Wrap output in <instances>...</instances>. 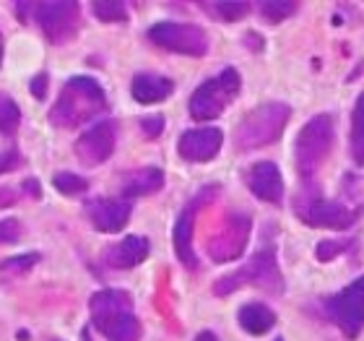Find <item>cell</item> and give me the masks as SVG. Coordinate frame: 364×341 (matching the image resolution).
<instances>
[{
    "mask_svg": "<svg viewBox=\"0 0 364 341\" xmlns=\"http://www.w3.org/2000/svg\"><path fill=\"white\" fill-rule=\"evenodd\" d=\"M91 320L107 341H138L141 323L133 313V300L120 289H102L89 303Z\"/></svg>",
    "mask_w": 364,
    "mask_h": 341,
    "instance_id": "6da1fadb",
    "label": "cell"
},
{
    "mask_svg": "<svg viewBox=\"0 0 364 341\" xmlns=\"http://www.w3.org/2000/svg\"><path fill=\"white\" fill-rule=\"evenodd\" d=\"M105 105V89L94 78L76 76L63 86L60 97H58L55 107L50 110V120L58 128H76V125H81V122L91 120L94 115L102 112Z\"/></svg>",
    "mask_w": 364,
    "mask_h": 341,
    "instance_id": "7a4b0ae2",
    "label": "cell"
},
{
    "mask_svg": "<svg viewBox=\"0 0 364 341\" xmlns=\"http://www.w3.org/2000/svg\"><path fill=\"white\" fill-rule=\"evenodd\" d=\"M289 117H291V110L284 102H266L255 107L252 112L245 115L240 128L235 130V146L240 152H252L273 144L284 133Z\"/></svg>",
    "mask_w": 364,
    "mask_h": 341,
    "instance_id": "3957f363",
    "label": "cell"
},
{
    "mask_svg": "<svg viewBox=\"0 0 364 341\" xmlns=\"http://www.w3.org/2000/svg\"><path fill=\"white\" fill-rule=\"evenodd\" d=\"M333 117L331 115H315L296 136V169L304 180H312L320 164L333 149Z\"/></svg>",
    "mask_w": 364,
    "mask_h": 341,
    "instance_id": "277c9868",
    "label": "cell"
},
{
    "mask_svg": "<svg viewBox=\"0 0 364 341\" xmlns=\"http://www.w3.org/2000/svg\"><path fill=\"white\" fill-rule=\"evenodd\" d=\"M240 86H242L240 73L235 68H224L219 76L208 78L205 84H200L193 91V97H190V115L200 122L216 120L232 105V99L240 94Z\"/></svg>",
    "mask_w": 364,
    "mask_h": 341,
    "instance_id": "5b68a950",
    "label": "cell"
},
{
    "mask_svg": "<svg viewBox=\"0 0 364 341\" xmlns=\"http://www.w3.org/2000/svg\"><path fill=\"white\" fill-rule=\"evenodd\" d=\"M326 315L341 328L346 339H357L364 328V276L351 281L338 295L326 300Z\"/></svg>",
    "mask_w": 364,
    "mask_h": 341,
    "instance_id": "8992f818",
    "label": "cell"
},
{
    "mask_svg": "<svg viewBox=\"0 0 364 341\" xmlns=\"http://www.w3.org/2000/svg\"><path fill=\"white\" fill-rule=\"evenodd\" d=\"M149 39L161 50L169 53L190 55V58H203L208 53V37L205 31L196 23H175V21H161L154 23L149 29Z\"/></svg>",
    "mask_w": 364,
    "mask_h": 341,
    "instance_id": "52a82bcc",
    "label": "cell"
},
{
    "mask_svg": "<svg viewBox=\"0 0 364 341\" xmlns=\"http://www.w3.org/2000/svg\"><path fill=\"white\" fill-rule=\"evenodd\" d=\"M34 11L39 29L45 31V37L53 45H65L78 34V23H81V11L78 3L65 0V3H37L29 6Z\"/></svg>",
    "mask_w": 364,
    "mask_h": 341,
    "instance_id": "ba28073f",
    "label": "cell"
},
{
    "mask_svg": "<svg viewBox=\"0 0 364 341\" xmlns=\"http://www.w3.org/2000/svg\"><path fill=\"white\" fill-rule=\"evenodd\" d=\"M242 284H255V287H266L268 292H279L276 287L281 284V279H279V268H276V256H273V251L258 253V256L252 258L247 266H242L240 271L219 279L213 284V292L219 297H224V295H232V292L240 289Z\"/></svg>",
    "mask_w": 364,
    "mask_h": 341,
    "instance_id": "9c48e42d",
    "label": "cell"
},
{
    "mask_svg": "<svg viewBox=\"0 0 364 341\" xmlns=\"http://www.w3.org/2000/svg\"><path fill=\"white\" fill-rule=\"evenodd\" d=\"M296 214L304 224L326 229H349L357 221V214L349 206L326 201V198H302L296 201Z\"/></svg>",
    "mask_w": 364,
    "mask_h": 341,
    "instance_id": "30bf717a",
    "label": "cell"
},
{
    "mask_svg": "<svg viewBox=\"0 0 364 341\" xmlns=\"http://www.w3.org/2000/svg\"><path fill=\"white\" fill-rule=\"evenodd\" d=\"M114 141H117V130H114L112 120L94 122L89 130H84V136L76 141V157L89 167H97L102 162H107L114 152Z\"/></svg>",
    "mask_w": 364,
    "mask_h": 341,
    "instance_id": "8fae6325",
    "label": "cell"
},
{
    "mask_svg": "<svg viewBox=\"0 0 364 341\" xmlns=\"http://www.w3.org/2000/svg\"><path fill=\"white\" fill-rule=\"evenodd\" d=\"M224 133L219 128H193L180 136L177 152L188 162H208L221 152Z\"/></svg>",
    "mask_w": 364,
    "mask_h": 341,
    "instance_id": "7c38bea8",
    "label": "cell"
},
{
    "mask_svg": "<svg viewBox=\"0 0 364 341\" xmlns=\"http://www.w3.org/2000/svg\"><path fill=\"white\" fill-rule=\"evenodd\" d=\"M130 211L133 206L128 201H114V198H97L86 204V214L99 232H120L128 224Z\"/></svg>",
    "mask_w": 364,
    "mask_h": 341,
    "instance_id": "4fadbf2b",
    "label": "cell"
},
{
    "mask_svg": "<svg viewBox=\"0 0 364 341\" xmlns=\"http://www.w3.org/2000/svg\"><path fill=\"white\" fill-rule=\"evenodd\" d=\"M213 190H216V188L203 190V193H200L193 204H188V209H185V211L180 214V219H177L175 232H172L177 258H180L188 268H196V266H198V258H196V253H193V224H196V214H198V209H200V201H205Z\"/></svg>",
    "mask_w": 364,
    "mask_h": 341,
    "instance_id": "5bb4252c",
    "label": "cell"
},
{
    "mask_svg": "<svg viewBox=\"0 0 364 341\" xmlns=\"http://www.w3.org/2000/svg\"><path fill=\"white\" fill-rule=\"evenodd\" d=\"M247 185H250L252 196H258L266 204H281V198H284V177L273 162L252 164L250 174H247Z\"/></svg>",
    "mask_w": 364,
    "mask_h": 341,
    "instance_id": "9a60e30c",
    "label": "cell"
},
{
    "mask_svg": "<svg viewBox=\"0 0 364 341\" xmlns=\"http://www.w3.org/2000/svg\"><path fill=\"white\" fill-rule=\"evenodd\" d=\"M146 256H149V240L138 235H130L125 240H120L117 245H112L107 251L105 261L107 266H112L117 271H128V268H136L138 263H144Z\"/></svg>",
    "mask_w": 364,
    "mask_h": 341,
    "instance_id": "2e32d148",
    "label": "cell"
},
{
    "mask_svg": "<svg viewBox=\"0 0 364 341\" xmlns=\"http://www.w3.org/2000/svg\"><path fill=\"white\" fill-rule=\"evenodd\" d=\"M247 232H250V219H245V216H232V221L227 224V229L216 237V243H211V256L213 261L219 258L221 248H227L224 251V258L221 261H229V258H237L242 253L245 248V240H247Z\"/></svg>",
    "mask_w": 364,
    "mask_h": 341,
    "instance_id": "e0dca14e",
    "label": "cell"
},
{
    "mask_svg": "<svg viewBox=\"0 0 364 341\" xmlns=\"http://www.w3.org/2000/svg\"><path fill=\"white\" fill-rule=\"evenodd\" d=\"M175 91V81H169L167 76H156V73H138L130 84V94L141 105H154L167 99Z\"/></svg>",
    "mask_w": 364,
    "mask_h": 341,
    "instance_id": "ac0fdd59",
    "label": "cell"
},
{
    "mask_svg": "<svg viewBox=\"0 0 364 341\" xmlns=\"http://www.w3.org/2000/svg\"><path fill=\"white\" fill-rule=\"evenodd\" d=\"M164 185V174L156 167H146L136 169V172H128L122 177V196L138 198V196H151Z\"/></svg>",
    "mask_w": 364,
    "mask_h": 341,
    "instance_id": "d6986e66",
    "label": "cell"
},
{
    "mask_svg": "<svg viewBox=\"0 0 364 341\" xmlns=\"http://www.w3.org/2000/svg\"><path fill=\"white\" fill-rule=\"evenodd\" d=\"M240 326L252 336H260L271 331L273 323H276V313L268 308V305H260V303H247L240 308Z\"/></svg>",
    "mask_w": 364,
    "mask_h": 341,
    "instance_id": "ffe728a7",
    "label": "cell"
},
{
    "mask_svg": "<svg viewBox=\"0 0 364 341\" xmlns=\"http://www.w3.org/2000/svg\"><path fill=\"white\" fill-rule=\"evenodd\" d=\"M351 154L357 164H364V94H359L351 115Z\"/></svg>",
    "mask_w": 364,
    "mask_h": 341,
    "instance_id": "44dd1931",
    "label": "cell"
},
{
    "mask_svg": "<svg viewBox=\"0 0 364 341\" xmlns=\"http://www.w3.org/2000/svg\"><path fill=\"white\" fill-rule=\"evenodd\" d=\"M94 16H97L99 21L105 23H122L128 21V6L120 3V0H105V3H94L91 6Z\"/></svg>",
    "mask_w": 364,
    "mask_h": 341,
    "instance_id": "7402d4cb",
    "label": "cell"
},
{
    "mask_svg": "<svg viewBox=\"0 0 364 341\" xmlns=\"http://www.w3.org/2000/svg\"><path fill=\"white\" fill-rule=\"evenodd\" d=\"M205 11L213 14L219 21H240L247 16L250 11V3H205Z\"/></svg>",
    "mask_w": 364,
    "mask_h": 341,
    "instance_id": "603a6c76",
    "label": "cell"
},
{
    "mask_svg": "<svg viewBox=\"0 0 364 341\" xmlns=\"http://www.w3.org/2000/svg\"><path fill=\"white\" fill-rule=\"evenodd\" d=\"M18 122H21V112H18L16 102L8 97H0V133L14 136L16 128H18Z\"/></svg>",
    "mask_w": 364,
    "mask_h": 341,
    "instance_id": "cb8c5ba5",
    "label": "cell"
},
{
    "mask_svg": "<svg viewBox=\"0 0 364 341\" xmlns=\"http://www.w3.org/2000/svg\"><path fill=\"white\" fill-rule=\"evenodd\" d=\"M296 3H289V0H276V3H260V14L268 23H279L289 16L296 14Z\"/></svg>",
    "mask_w": 364,
    "mask_h": 341,
    "instance_id": "d4e9b609",
    "label": "cell"
},
{
    "mask_svg": "<svg viewBox=\"0 0 364 341\" xmlns=\"http://www.w3.org/2000/svg\"><path fill=\"white\" fill-rule=\"evenodd\" d=\"M55 188L60 190V193H65V196H78V193H84L89 188V182L73 172H60L55 174Z\"/></svg>",
    "mask_w": 364,
    "mask_h": 341,
    "instance_id": "484cf974",
    "label": "cell"
},
{
    "mask_svg": "<svg viewBox=\"0 0 364 341\" xmlns=\"http://www.w3.org/2000/svg\"><path fill=\"white\" fill-rule=\"evenodd\" d=\"M351 245H354V240H326V243L318 245L315 256H318V261H333L336 256L349 251Z\"/></svg>",
    "mask_w": 364,
    "mask_h": 341,
    "instance_id": "4316f807",
    "label": "cell"
},
{
    "mask_svg": "<svg viewBox=\"0 0 364 341\" xmlns=\"http://www.w3.org/2000/svg\"><path fill=\"white\" fill-rule=\"evenodd\" d=\"M21 235V224L16 219H3L0 221V243H16Z\"/></svg>",
    "mask_w": 364,
    "mask_h": 341,
    "instance_id": "83f0119b",
    "label": "cell"
},
{
    "mask_svg": "<svg viewBox=\"0 0 364 341\" xmlns=\"http://www.w3.org/2000/svg\"><path fill=\"white\" fill-rule=\"evenodd\" d=\"M39 261V256H18V258H8L0 263V268H6V271H21V268H29Z\"/></svg>",
    "mask_w": 364,
    "mask_h": 341,
    "instance_id": "f1b7e54d",
    "label": "cell"
},
{
    "mask_svg": "<svg viewBox=\"0 0 364 341\" xmlns=\"http://www.w3.org/2000/svg\"><path fill=\"white\" fill-rule=\"evenodd\" d=\"M141 130H144L149 138H156L164 130V117L161 115H151V117H144L141 120Z\"/></svg>",
    "mask_w": 364,
    "mask_h": 341,
    "instance_id": "f546056e",
    "label": "cell"
},
{
    "mask_svg": "<svg viewBox=\"0 0 364 341\" xmlns=\"http://www.w3.org/2000/svg\"><path fill=\"white\" fill-rule=\"evenodd\" d=\"M31 94H34L37 99H45V94H47V76L45 73L31 81Z\"/></svg>",
    "mask_w": 364,
    "mask_h": 341,
    "instance_id": "4dcf8cb0",
    "label": "cell"
},
{
    "mask_svg": "<svg viewBox=\"0 0 364 341\" xmlns=\"http://www.w3.org/2000/svg\"><path fill=\"white\" fill-rule=\"evenodd\" d=\"M18 164V154L16 152H8L6 157H0V172H8V169H14Z\"/></svg>",
    "mask_w": 364,
    "mask_h": 341,
    "instance_id": "1f68e13d",
    "label": "cell"
},
{
    "mask_svg": "<svg viewBox=\"0 0 364 341\" xmlns=\"http://www.w3.org/2000/svg\"><path fill=\"white\" fill-rule=\"evenodd\" d=\"M198 341H216V336L208 334V331H205V334H200V339H198Z\"/></svg>",
    "mask_w": 364,
    "mask_h": 341,
    "instance_id": "d6a6232c",
    "label": "cell"
},
{
    "mask_svg": "<svg viewBox=\"0 0 364 341\" xmlns=\"http://www.w3.org/2000/svg\"><path fill=\"white\" fill-rule=\"evenodd\" d=\"M0 63H3V37H0Z\"/></svg>",
    "mask_w": 364,
    "mask_h": 341,
    "instance_id": "836d02e7",
    "label": "cell"
},
{
    "mask_svg": "<svg viewBox=\"0 0 364 341\" xmlns=\"http://www.w3.org/2000/svg\"><path fill=\"white\" fill-rule=\"evenodd\" d=\"M276 341H281V339H276Z\"/></svg>",
    "mask_w": 364,
    "mask_h": 341,
    "instance_id": "e575fe53",
    "label": "cell"
}]
</instances>
